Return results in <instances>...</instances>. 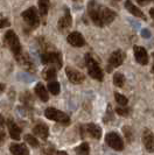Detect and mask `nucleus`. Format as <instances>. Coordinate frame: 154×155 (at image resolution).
I'll return each mask as SVG.
<instances>
[{"label": "nucleus", "mask_w": 154, "mask_h": 155, "mask_svg": "<svg viewBox=\"0 0 154 155\" xmlns=\"http://www.w3.org/2000/svg\"><path fill=\"white\" fill-rule=\"evenodd\" d=\"M88 14L91 21L98 27H105L112 22L117 16L115 11L98 4L96 0H91L88 4Z\"/></svg>", "instance_id": "nucleus-1"}, {"label": "nucleus", "mask_w": 154, "mask_h": 155, "mask_svg": "<svg viewBox=\"0 0 154 155\" xmlns=\"http://www.w3.org/2000/svg\"><path fill=\"white\" fill-rule=\"evenodd\" d=\"M4 41H5V45L12 50V53L14 54L15 58L18 56H20V55L22 54V49H21L20 41L18 39V36H16V34L14 33V31L9 29L8 31H6Z\"/></svg>", "instance_id": "nucleus-2"}, {"label": "nucleus", "mask_w": 154, "mask_h": 155, "mask_svg": "<svg viewBox=\"0 0 154 155\" xmlns=\"http://www.w3.org/2000/svg\"><path fill=\"white\" fill-rule=\"evenodd\" d=\"M84 60H85V65H86V68H88L89 75H90L93 79H96V81H103V77H104L103 71L100 69L99 64L97 63V61L91 56V54L85 55Z\"/></svg>", "instance_id": "nucleus-3"}, {"label": "nucleus", "mask_w": 154, "mask_h": 155, "mask_svg": "<svg viewBox=\"0 0 154 155\" xmlns=\"http://www.w3.org/2000/svg\"><path fill=\"white\" fill-rule=\"evenodd\" d=\"M41 62L45 65H50L54 67L56 69H61L62 68V56L61 53L59 51H48L45 50L41 54Z\"/></svg>", "instance_id": "nucleus-4"}, {"label": "nucleus", "mask_w": 154, "mask_h": 155, "mask_svg": "<svg viewBox=\"0 0 154 155\" xmlns=\"http://www.w3.org/2000/svg\"><path fill=\"white\" fill-rule=\"evenodd\" d=\"M45 116L50 119V120H54L56 123H60L62 125H65L68 126L70 124V118L68 114H65L64 112H62L60 110H56L54 107H48L45 111Z\"/></svg>", "instance_id": "nucleus-5"}, {"label": "nucleus", "mask_w": 154, "mask_h": 155, "mask_svg": "<svg viewBox=\"0 0 154 155\" xmlns=\"http://www.w3.org/2000/svg\"><path fill=\"white\" fill-rule=\"evenodd\" d=\"M21 16L25 20V22L27 23L32 29L34 28H38V25H40V15H38V11L35 7L28 8L27 11H25L21 13Z\"/></svg>", "instance_id": "nucleus-6"}, {"label": "nucleus", "mask_w": 154, "mask_h": 155, "mask_svg": "<svg viewBox=\"0 0 154 155\" xmlns=\"http://www.w3.org/2000/svg\"><path fill=\"white\" fill-rule=\"evenodd\" d=\"M124 60H125V53H124L123 50L118 49V50L113 51V53L111 54V56H110V58H109V63H108L109 72L112 71L115 68H118L119 65H122L124 62Z\"/></svg>", "instance_id": "nucleus-7"}, {"label": "nucleus", "mask_w": 154, "mask_h": 155, "mask_svg": "<svg viewBox=\"0 0 154 155\" xmlns=\"http://www.w3.org/2000/svg\"><path fill=\"white\" fill-rule=\"evenodd\" d=\"M105 141L111 148L115 150H123L124 149V142L120 135L117 132H109L105 137Z\"/></svg>", "instance_id": "nucleus-8"}, {"label": "nucleus", "mask_w": 154, "mask_h": 155, "mask_svg": "<svg viewBox=\"0 0 154 155\" xmlns=\"http://www.w3.org/2000/svg\"><path fill=\"white\" fill-rule=\"evenodd\" d=\"M85 133L89 134L93 139H100L102 138V128L96 124H86L81 126V135L82 138L85 137Z\"/></svg>", "instance_id": "nucleus-9"}, {"label": "nucleus", "mask_w": 154, "mask_h": 155, "mask_svg": "<svg viewBox=\"0 0 154 155\" xmlns=\"http://www.w3.org/2000/svg\"><path fill=\"white\" fill-rule=\"evenodd\" d=\"M65 74H67L68 79H69L71 83H74V84H81L85 79L84 75L82 72H79L78 70L74 69L71 67H67L65 68Z\"/></svg>", "instance_id": "nucleus-10"}, {"label": "nucleus", "mask_w": 154, "mask_h": 155, "mask_svg": "<svg viewBox=\"0 0 154 155\" xmlns=\"http://www.w3.org/2000/svg\"><path fill=\"white\" fill-rule=\"evenodd\" d=\"M142 142L144 146L149 153H154V134L151 130H144L142 133Z\"/></svg>", "instance_id": "nucleus-11"}, {"label": "nucleus", "mask_w": 154, "mask_h": 155, "mask_svg": "<svg viewBox=\"0 0 154 155\" xmlns=\"http://www.w3.org/2000/svg\"><path fill=\"white\" fill-rule=\"evenodd\" d=\"M133 50H134V56H136L137 62L141 65H146L148 63V54H147L146 49L144 47L134 46Z\"/></svg>", "instance_id": "nucleus-12"}, {"label": "nucleus", "mask_w": 154, "mask_h": 155, "mask_svg": "<svg viewBox=\"0 0 154 155\" xmlns=\"http://www.w3.org/2000/svg\"><path fill=\"white\" fill-rule=\"evenodd\" d=\"M71 23H72V19H71V14H70V11L68 7H65V11H64V15L62 16L59 21V29L60 31H64L67 29H69L71 27Z\"/></svg>", "instance_id": "nucleus-13"}, {"label": "nucleus", "mask_w": 154, "mask_h": 155, "mask_svg": "<svg viewBox=\"0 0 154 155\" xmlns=\"http://www.w3.org/2000/svg\"><path fill=\"white\" fill-rule=\"evenodd\" d=\"M67 41L69 42L72 47H76V48H79V47H83L85 45V40L83 38V35L78 31H72L70 33L67 38Z\"/></svg>", "instance_id": "nucleus-14"}, {"label": "nucleus", "mask_w": 154, "mask_h": 155, "mask_svg": "<svg viewBox=\"0 0 154 155\" xmlns=\"http://www.w3.org/2000/svg\"><path fill=\"white\" fill-rule=\"evenodd\" d=\"M7 127H8V132L9 135L13 140H20L21 138V128L18 126V125L13 121V119H7Z\"/></svg>", "instance_id": "nucleus-15"}, {"label": "nucleus", "mask_w": 154, "mask_h": 155, "mask_svg": "<svg viewBox=\"0 0 154 155\" xmlns=\"http://www.w3.org/2000/svg\"><path fill=\"white\" fill-rule=\"evenodd\" d=\"M33 133L36 134V137L41 138L42 140H47L49 137V128L47 125L38 123L33 127Z\"/></svg>", "instance_id": "nucleus-16"}, {"label": "nucleus", "mask_w": 154, "mask_h": 155, "mask_svg": "<svg viewBox=\"0 0 154 155\" xmlns=\"http://www.w3.org/2000/svg\"><path fill=\"white\" fill-rule=\"evenodd\" d=\"M125 7H126V9L131 13V14H133L134 16H137V18H140V19H142V20H147L146 19V15L139 9L137 6H134L133 5V2H132L131 0H126L125 1Z\"/></svg>", "instance_id": "nucleus-17"}, {"label": "nucleus", "mask_w": 154, "mask_h": 155, "mask_svg": "<svg viewBox=\"0 0 154 155\" xmlns=\"http://www.w3.org/2000/svg\"><path fill=\"white\" fill-rule=\"evenodd\" d=\"M9 150L13 155H29V150L25 143H12Z\"/></svg>", "instance_id": "nucleus-18"}, {"label": "nucleus", "mask_w": 154, "mask_h": 155, "mask_svg": "<svg viewBox=\"0 0 154 155\" xmlns=\"http://www.w3.org/2000/svg\"><path fill=\"white\" fill-rule=\"evenodd\" d=\"M16 61L20 63L23 68H26L27 70H31V71L34 70V63H33V61H32L31 57H29L28 55L21 54L20 56L16 57Z\"/></svg>", "instance_id": "nucleus-19"}, {"label": "nucleus", "mask_w": 154, "mask_h": 155, "mask_svg": "<svg viewBox=\"0 0 154 155\" xmlns=\"http://www.w3.org/2000/svg\"><path fill=\"white\" fill-rule=\"evenodd\" d=\"M35 94L38 97V99L42 101H48L49 99V96L46 90V86L43 85L42 83H38L35 85Z\"/></svg>", "instance_id": "nucleus-20"}, {"label": "nucleus", "mask_w": 154, "mask_h": 155, "mask_svg": "<svg viewBox=\"0 0 154 155\" xmlns=\"http://www.w3.org/2000/svg\"><path fill=\"white\" fill-rule=\"evenodd\" d=\"M49 7H50V1L49 0H38V13H40V16L42 19L47 16Z\"/></svg>", "instance_id": "nucleus-21"}, {"label": "nucleus", "mask_w": 154, "mask_h": 155, "mask_svg": "<svg viewBox=\"0 0 154 155\" xmlns=\"http://www.w3.org/2000/svg\"><path fill=\"white\" fill-rule=\"evenodd\" d=\"M20 101L23 103V105L26 106V107H28V109H31L32 106H33V97H32L31 92H28V91H26V92L21 93V96H20Z\"/></svg>", "instance_id": "nucleus-22"}, {"label": "nucleus", "mask_w": 154, "mask_h": 155, "mask_svg": "<svg viewBox=\"0 0 154 155\" xmlns=\"http://www.w3.org/2000/svg\"><path fill=\"white\" fill-rule=\"evenodd\" d=\"M56 76H57V72H56V68L54 67H49L48 69L43 71V78L47 81H55Z\"/></svg>", "instance_id": "nucleus-23"}, {"label": "nucleus", "mask_w": 154, "mask_h": 155, "mask_svg": "<svg viewBox=\"0 0 154 155\" xmlns=\"http://www.w3.org/2000/svg\"><path fill=\"white\" fill-rule=\"evenodd\" d=\"M113 84L118 87H123L125 84V76L120 72H116L113 75Z\"/></svg>", "instance_id": "nucleus-24"}, {"label": "nucleus", "mask_w": 154, "mask_h": 155, "mask_svg": "<svg viewBox=\"0 0 154 155\" xmlns=\"http://www.w3.org/2000/svg\"><path fill=\"white\" fill-rule=\"evenodd\" d=\"M6 141V132H5V120L2 116L0 114V146L4 145Z\"/></svg>", "instance_id": "nucleus-25"}, {"label": "nucleus", "mask_w": 154, "mask_h": 155, "mask_svg": "<svg viewBox=\"0 0 154 155\" xmlns=\"http://www.w3.org/2000/svg\"><path fill=\"white\" fill-rule=\"evenodd\" d=\"M76 153H77V155H89V153H90L89 143H88V142L81 143V145L76 148Z\"/></svg>", "instance_id": "nucleus-26"}, {"label": "nucleus", "mask_w": 154, "mask_h": 155, "mask_svg": "<svg viewBox=\"0 0 154 155\" xmlns=\"http://www.w3.org/2000/svg\"><path fill=\"white\" fill-rule=\"evenodd\" d=\"M48 90L53 94H59L60 93V83L56 81H50L48 83Z\"/></svg>", "instance_id": "nucleus-27"}, {"label": "nucleus", "mask_w": 154, "mask_h": 155, "mask_svg": "<svg viewBox=\"0 0 154 155\" xmlns=\"http://www.w3.org/2000/svg\"><path fill=\"white\" fill-rule=\"evenodd\" d=\"M25 141H26L28 145H31L32 147H38V139H36V137H34L33 134H26V135H25Z\"/></svg>", "instance_id": "nucleus-28"}, {"label": "nucleus", "mask_w": 154, "mask_h": 155, "mask_svg": "<svg viewBox=\"0 0 154 155\" xmlns=\"http://www.w3.org/2000/svg\"><path fill=\"white\" fill-rule=\"evenodd\" d=\"M115 99L120 106H126L127 103H129V99L124 94H120L119 92H115Z\"/></svg>", "instance_id": "nucleus-29"}, {"label": "nucleus", "mask_w": 154, "mask_h": 155, "mask_svg": "<svg viewBox=\"0 0 154 155\" xmlns=\"http://www.w3.org/2000/svg\"><path fill=\"white\" fill-rule=\"evenodd\" d=\"M116 112L122 117H129V114L131 113V109H129L126 106H118L116 109Z\"/></svg>", "instance_id": "nucleus-30"}, {"label": "nucleus", "mask_w": 154, "mask_h": 155, "mask_svg": "<svg viewBox=\"0 0 154 155\" xmlns=\"http://www.w3.org/2000/svg\"><path fill=\"white\" fill-rule=\"evenodd\" d=\"M123 132H124V134H125L126 140H127L129 142H132L133 139H134V137H133V131H132L131 127H124Z\"/></svg>", "instance_id": "nucleus-31"}, {"label": "nucleus", "mask_w": 154, "mask_h": 155, "mask_svg": "<svg viewBox=\"0 0 154 155\" xmlns=\"http://www.w3.org/2000/svg\"><path fill=\"white\" fill-rule=\"evenodd\" d=\"M42 154L41 155H54L55 154V149L53 146H50V145H47L45 147L42 148V152H41Z\"/></svg>", "instance_id": "nucleus-32"}, {"label": "nucleus", "mask_w": 154, "mask_h": 155, "mask_svg": "<svg viewBox=\"0 0 154 155\" xmlns=\"http://www.w3.org/2000/svg\"><path fill=\"white\" fill-rule=\"evenodd\" d=\"M11 26V22L7 18H5L4 15L0 14V28H6V27H9Z\"/></svg>", "instance_id": "nucleus-33"}, {"label": "nucleus", "mask_w": 154, "mask_h": 155, "mask_svg": "<svg viewBox=\"0 0 154 155\" xmlns=\"http://www.w3.org/2000/svg\"><path fill=\"white\" fill-rule=\"evenodd\" d=\"M151 35H152V34H151V31H148L147 28H145V29H142V31H141V36H142V38H145V39H149V38H151Z\"/></svg>", "instance_id": "nucleus-34"}, {"label": "nucleus", "mask_w": 154, "mask_h": 155, "mask_svg": "<svg viewBox=\"0 0 154 155\" xmlns=\"http://www.w3.org/2000/svg\"><path fill=\"white\" fill-rule=\"evenodd\" d=\"M152 1L153 0H137V2H138L140 6H146L149 2H152Z\"/></svg>", "instance_id": "nucleus-35"}, {"label": "nucleus", "mask_w": 154, "mask_h": 155, "mask_svg": "<svg viewBox=\"0 0 154 155\" xmlns=\"http://www.w3.org/2000/svg\"><path fill=\"white\" fill-rule=\"evenodd\" d=\"M5 89H6V85L4 84V83H0V93H2L5 91Z\"/></svg>", "instance_id": "nucleus-36"}, {"label": "nucleus", "mask_w": 154, "mask_h": 155, "mask_svg": "<svg viewBox=\"0 0 154 155\" xmlns=\"http://www.w3.org/2000/svg\"><path fill=\"white\" fill-rule=\"evenodd\" d=\"M149 15H151V18L154 20V7L151 8V11H149Z\"/></svg>", "instance_id": "nucleus-37"}, {"label": "nucleus", "mask_w": 154, "mask_h": 155, "mask_svg": "<svg viewBox=\"0 0 154 155\" xmlns=\"http://www.w3.org/2000/svg\"><path fill=\"white\" fill-rule=\"evenodd\" d=\"M55 155H68V154H67L65 152H63V150H60V152H57Z\"/></svg>", "instance_id": "nucleus-38"}, {"label": "nucleus", "mask_w": 154, "mask_h": 155, "mask_svg": "<svg viewBox=\"0 0 154 155\" xmlns=\"http://www.w3.org/2000/svg\"><path fill=\"white\" fill-rule=\"evenodd\" d=\"M152 56H153V60H154V53L152 54ZM152 71L154 72V62H153V67H152Z\"/></svg>", "instance_id": "nucleus-39"}]
</instances>
